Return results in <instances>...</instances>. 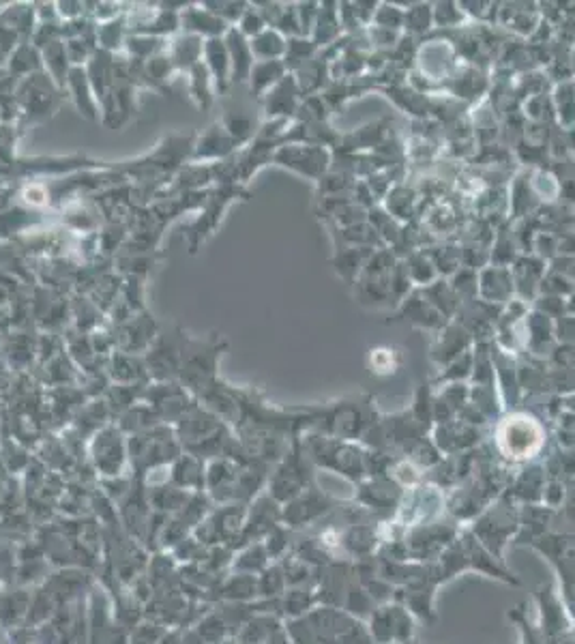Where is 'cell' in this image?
Segmentation results:
<instances>
[{
	"label": "cell",
	"mask_w": 575,
	"mask_h": 644,
	"mask_svg": "<svg viewBox=\"0 0 575 644\" xmlns=\"http://www.w3.org/2000/svg\"><path fill=\"white\" fill-rule=\"evenodd\" d=\"M286 632L294 644H376L367 625L350 612L331 606L292 619Z\"/></svg>",
	"instance_id": "6da1fadb"
},
{
	"label": "cell",
	"mask_w": 575,
	"mask_h": 644,
	"mask_svg": "<svg viewBox=\"0 0 575 644\" xmlns=\"http://www.w3.org/2000/svg\"><path fill=\"white\" fill-rule=\"evenodd\" d=\"M468 529L496 561H503V548L511 537L520 533V509L511 496L503 492L500 499L479 514Z\"/></svg>",
	"instance_id": "7a4b0ae2"
},
{
	"label": "cell",
	"mask_w": 575,
	"mask_h": 644,
	"mask_svg": "<svg viewBox=\"0 0 575 644\" xmlns=\"http://www.w3.org/2000/svg\"><path fill=\"white\" fill-rule=\"evenodd\" d=\"M460 533H462L460 522H455L453 518L412 526V529H408L402 537L404 546L408 550V561L436 563L440 559V554L453 544Z\"/></svg>",
	"instance_id": "3957f363"
},
{
	"label": "cell",
	"mask_w": 575,
	"mask_h": 644,
	"mask_svg": "<svg viewBox=\"0 0 575 644\" xmlns=\"http://www.w3.org/2000/svg\"><path fill=\"white\" fill-rule=\"evenodd\" d=\"M543 447V430L535 419L515 415L498 428V449L507 460L524 462L535 458Z\"/></svg>",
	"instance_id": "277c9868"
},
{
	"label": "cell",
	"mask_w": 575,
	"mask_h": 644,
	"mask_svg": "<svg viewBox=\"0 0 575 644\" xmlns=\"http://www.w3.org/2000/svg\"><path fill=\"white\" fill-rule=\"evenodd\" d=\"M65 91L58 86L46 71L33 73L16 86V101L20 114L28 119H48L61 104V95Z\"/></svg>",
	"instance_id": "5b68a950"
},
{
	"label": "cell",
	"mask_w": 575,
	"mask_h": 644,
	"mask_svg": "<svg viewBox=\"0 0 575 644\" xmlns=\"http://www.w3.org/2000/svg\"><path fill=\"white\" fill-rule=\"evenodd\" d=\"M541 614L539 632L545 644H575V623L554 584H541L535 593Z\"/></svg>",
	"instance_id": "8992f818"
},
{
	"label": "cell",
	"mask_w": 575,
	"mask_h": 644,
	"mask_svg": "<svg viewBox=\"0 0 575 644\" xmlns=\"http://www.w3.org/2000/svg\"><path fill=\"white\" fill-rule=\"evenodd\" d=\"M37 28V5H7L0 9V56H9L13 50L28 43Z\"/></svg>",
	"instance_id": "52a82bcc"
},
{
	"label": "cell",
	"mask_w": 575,
	"mask_h": 644,
	"mask_svg": "<svg viewBox=\"0 0 575 644\" xmlns=\"http://www.w3.org/2000/svg\"><path fill=\"white\" fill-rule=\"evenodd\" d=\"M234 196H239V187H221L217 189L215 194H211L204 202V213L196 219L194 224H191L189 232H187V243L191 247V254L198 252V247L211 237L213 230L217 228V222L221 219V213L226 211L228 204L232 202Z\"/></svg>",
	"instance_id": "ba28073f"
},
{
	"label": "cell",
	"mask_w": 575,
	"mask_h": 644,
	"mask_svg": "<svg viewBox=\"0 0 575 644\" xmlns=\"http://www.w3.org/2000/svg\"><path fill=\"white\" fill-rule=\"evenodd\" d=\"M237 149L239 144L234 142L224 125L217 121L206 129L202 136H198V140H194L191 161H194V164H200V161H204V164H219V161L237 155Z\"/></svg>",
	"instance_id": "9c48e42d"
},
{
	"label": "cell",
	"mask_w": 575,
	"mask_h": 644,
	"mask_svg": "<svg viewBox=\"0 0 575 644\" xmlns=\"http://www.w3.org/2000/svg\"><path fill=\"white\" fill-rule=\"evenodd\" d=\"M273 159L279 166L290 168L299 174H307V177H318L320 172L327 168V153L316 146H305V144H290L282 146Z\"/></svg>",
	"instance_id": "30bf717a"
},
{
	"label": "cell",
	"mask_w": 575,
	"mask_h": 644,
	"mask_svg": "<svg viewBox=\"0 0 575 644\" xmlns=\"http://www.w3.org/2000/svg\"><path fill=\"white\" fill-rule=\"evenodd\" d=\"M181 31L189 33V35H196L204 41L209 39H219V37H226V33L230 31V26L217 18L215 13L202 5H189L183 7L181 11Z\"/></svg>",
	"instance_id": "8fae6325"
},
{
	"label": "cell",
	"mask_w": 575,
	"mask_h": 644,
	"mask_svg": "<svg viewBox=\"0 0 575 644\" xmlns=\"http://www.w3.org/2000/svg\"><path fill=\"white\" fill-rule=\"evenodd\" d=\"M127 456V449H125V441L119 430L114 428H106L101 430L95 438L93 443V458L97 468H101L106 475H119L121 466L125 462Z\"/></svg>",
	"instance_id": "7c38bea8"
},
{
	"label": "cell",
	"mask_w": 575,
	"mask_h": 644,
	"mask_svg": "<svg viewBox=\"0 0 575 644\" xmlns=\"http://www.w3.org/2000/svg\"><path fill=\"white\" fill-rule=\"evenodd\" d=\"M65 93L69 95L73 106L78 108V112L84 116V119L88 121L101 119L99 101L95 97L91 80H88V73L84 67H71L65 82Z\"/></svg>",
	"instance_id": "4fadbf2b"
},
{
	"label": "cell",
	"mask_w": 575,
	"mask_h": 644,
	"mask_svg": "<svg viewBox=\"0 0 575 644\" xmlns=\"http://www.w3.org/2000/svg\"><path fill=\"white\" fill-rule=\"evenodd\" d=\"M202 65L206 71L211 73L215 82V89L219 95H224L230 84H232V69H230V56L224 37L204 41V52H202Z\"/></svg>",
	"instance_id": "5bb4252c"
},
{
	"label": "cell",
	"mask_w": 575,
	"mask_h": 644,
	"mask_svg": "<svg viewBox=\"0 0 575 644\" xmlns=\"http://www.w3.org/2000/svg\"><path fill=\"white\" fill-rule=\"evenodd\" d=\"M228 56H230V69H232V84H243L249 80L256 58L252 52V43L245 35H241L237 28H230L224 37Z\"/></svg>",
	"instance_id": "9a60e30c"
},
{
	"label": "cell",
	"mask_w": 575,
	"mask_h": 644,
	"mask_svg": "<svg viewBox=\"0 0 575 644\" xmlns=\"http://www.w3.org/2000/svg\"><path fill=\"white\" fill-rule=\"evenodd\" d=\"M202 52H204V39L179 31L168 39V58L172 61L176 71H191L202 63Z\"/></svg>",
	"instance_id": "2e32d148"
},
{
	"label": "cell",
	"mask_w": 575,
	"mask_h": 644,
	"mask_svg": "<svg viewBox=\"0 0 575 644\" xmlns=\"http://www.w3.org/2000/svg\"><path fill=\"white\" fill-rule=\"evenodd\" d=\"M335 505L337 503L329 501L324 494H316V492L299 494L297 499H292L290 507H286V520H290L292 526H301L305 522H312L324 516L327 511L335 509Z\"/></svg>",
	"instance_id": "e0dca14e"
},
{
	"label": "cell",
	"mask_w": 575,
	"mask_h": 644,
	"mask_svg": "<svg viewBox=\"0 0 575 644\" xmlns=\"http://www.w3.org/2000/svg\"><path fill=\"white\" fill-rule=\"evenodd\" d=\"M7 71H9L7 76L16 82L33 76V73L43 71L41 50L35 46L33 41L22 43L20 48H16L7 56Z\"/></svg>",
	"instance_id": "ac0fdd59"
},
{
	"label": "cell",
	"mask_w": 575,
	"mask_h": 644,
	"mask_svg": "<svg viewBox=\"0 0 575 644\" xmlns=\"http://www.w3.org/2000/svg\"><path fill=\"white\" fill-rule=\"evenodd\" d=\"M286 78L284 61H256L252 73H249V89L260 99Z\"/></svg>",
	"instance_id": "d6986e66"
},
{
	"label": "cell",
	"mask_w": 575,
	"mask_h": 644,
	"mask_svg": "<svg viewBox=\"0 0 575 644\" xmlns=\"http://www.w3.org/2000/svg\"><path fill=\"white\" fill-rule=\"evenodd\" d=\"M187 91H189V97H191V101H194L198 110H202V112L211 110L217 89H215L211 73L206 71V67L202 63L191 71H187Z\"/></svg>",
	"instance_id": "ffe728a7"
},
{
	"label": "cell",
	"mask_w": 575,
	"mask_h": 644,
	"mask_svg": "<svg viewBox=\"0 0 575 644\" xmlns=\"http://www.w3.org/2000/svg\"><path fill=\"white\" fill-rule=\"evenodd\" d=\"M286 76L282 82H279L273 91L264 95V108H267V114L271 119H279V116H288L297 108V95L299 93V84L294 80H288Z\"/></svg>",
	"instance_id": "44dd1931"
},
{
	"label": "cell",
	"mask_w": 575,
	"mask_h": 644,
	"mask_svg": "<svg viewBox=\"0 0 575 644\" xmlns=\"http://www.w3.org/2000/svg\"><path fill=\"white\" fill-rule=\"evenodd\" d=\"M252 43V52L256 61H282L286 54L288 41L282 37L277 28H264L260 35L249 39Z\"/></svg>",
	"instance_id": "7402d4cb"
},
{
	"label": "cell",
	"mask_w": 575,
	"mask_h": 644,
	"mask_svg": "<svg viewBox=\"0 0 575 644\" xmlns=\"http://www.w3.org/2000/svg\"><path fill=\"white\" fill-rule=\"evenodd\" d=\"M507 617L518 625L520 629V634H522V644H545L541 632H539V627H535L533 623H530L528 619V612H526V604H520V606H515L513 610H509Z\"/></svg>",
	"instance_id": "603a6c76"
}]
</instances>
